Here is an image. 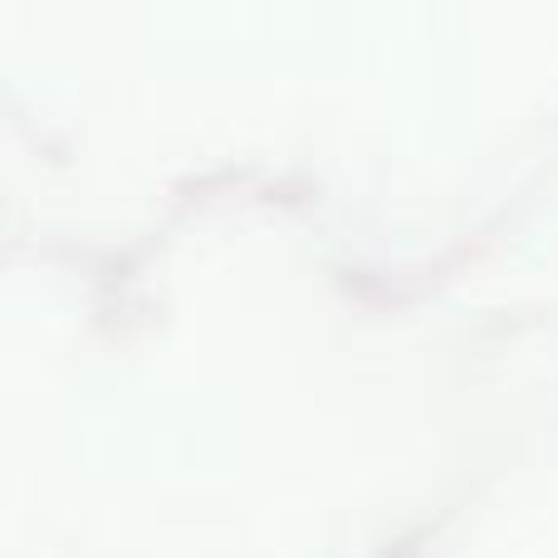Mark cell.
Masks as SVG:
<instances>
[]
</instances>
